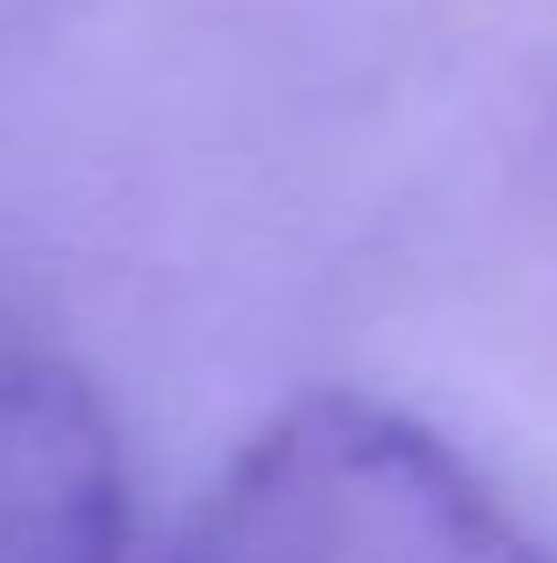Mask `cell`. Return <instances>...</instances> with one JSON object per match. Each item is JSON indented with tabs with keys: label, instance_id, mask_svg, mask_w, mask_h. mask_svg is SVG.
<instances>
[{
	"label": "cell",
	"instance_id": "6da1fadb",
	"mask_svg": "<svg viewBox=\"0 0 557 563\" xmlns=\"http://www.w3.org/2000/svg\"><path fill=\"white\" fill-rule=\"evenodd\" d=\"M186 563H544L458 464L372 413L265 435L194 521Z\"/></svg>",
	"mask_w": 557,
	"mask_h": 563
}]
</instances>
